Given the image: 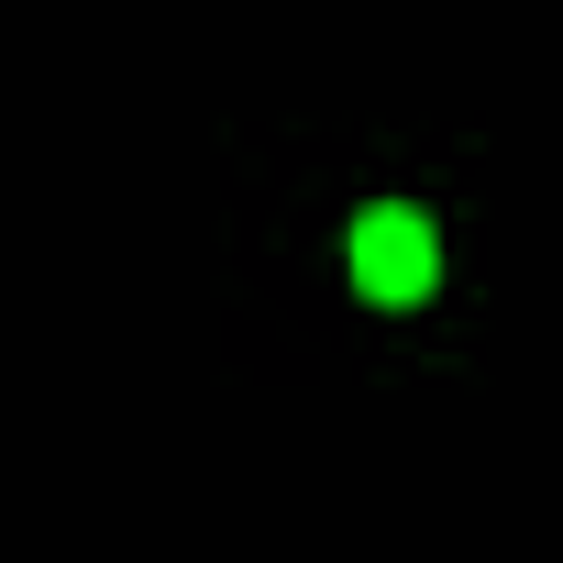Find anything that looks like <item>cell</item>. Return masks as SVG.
Returning <instances> with one entry per match:
<instances>
[{"mask_svg": "<svg viewBox=\"0 0 563 563\" xmlns=\"http://www.w3.org/2000/svg\"><path fill=\"white\" fill-rule=\"evenodd\" d=\"M354 288L387 299V310H409V299L442 288V232H431L409 199H376V210L354 221Z\"/></svg>", "mask_w": 563, "mask_h": 563, "instance_id": "cell-1", "label": "cell"}]
</instances>
